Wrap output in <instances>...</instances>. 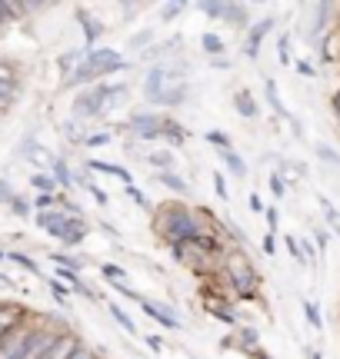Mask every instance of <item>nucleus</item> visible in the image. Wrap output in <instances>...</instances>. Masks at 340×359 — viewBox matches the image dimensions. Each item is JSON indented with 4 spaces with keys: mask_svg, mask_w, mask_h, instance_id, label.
Masks as SVG:
<instances>
[{
    "mask_svg": "<svg viewBox=\"0 0 340 359\" xmlns=\"http://www.w3.org/2000/svg\"><path fill=\"white\" fill-rule=\"evenodd\" d=\"M40 226L51 230V236L64 240V243H80L84 240V226L74 223L70 217H60V213H40Z\"/></svg>",
    "mask_w": 340,
    "mask_h": 359,
    "instance_id": "f257e3e1",
    "label": "nucleus"
},
{
    "mask_svg": "<svg viewBox=\"0 0 340 359\" xmlns=\"http://www.w3.org/2000/svg\"><path fill=\"white\" fill-rule=\"evenodd\" d=\"M164 233H167L170 240H187V243H194L197 240V223L190 219L187 210H177V206H170L167 210V219H164Z\"/></svg>",
    "mask_w": 340,
    "mask_h": 359,
    "instance_id": "f03ea898",
    "label": "nucleus"
},
{
    "mask_svg": "<svg viewBox=\"0 0 340 359\" xmlns=\"http://www.w3.org/2000/svg\"><path fill=\"white\" fill-rule=\"evenodd\" d=\"M227 273H230L234 286H237V290H240L244 296H247L250 290H254V283H257L254 269H250V263H247L244 257H230V259H227Z\"/></svg>",
    "mask_w": 340,
    "mask_h": 359,
    "instance_id": "7ed1b4c3",
    "label": "nucleus"
},
{
    "mask_svg": "<svg viewBox=\"0 0 340 359\" xmlns=\"http://www.w3.org/2000/svg\"><path fill=\"white\" fill-rule=\"evenodd\" d=\"M87 67L93 70V77H107V74L124 70V60H120L114 50H93L91 57H87Z\"/></svg>",
    "mask_w": 340,
    "mask_h": 359,
    "instance_id": "20e7f679",
    "label": "nucleus"
},
{
    "mask_svg": "<svg viewBox=\"0 0 340 359\" xmlns=\"http://www.w3.org/2000/svg\"><path fill=\"white\" fill-rule=\"evenodd\" d=\"M27 343H30V333H27V330H17L13 336L0 339V359H20Z\"/></svg>",
    "mask_w": 340,
    "mask_h": 359,
    "instance_id": "39448f33",
    "label": "nucleus"
},
{
    "mask_svg": "<svg viewBox=\"0 0 340 359\" xmlns=\"http://www.w3.org/2000/svg\"><path fill=\"white\" fill-rule=\"evenodd\" d=\"M114 93H117V87L114 90H93V93H87V97H80L77 100V114H84V116H91V114H97V110H100V107H104V100L107 97H114Z\"/></svg>",
    "mask_w": 340,
    "mask_h": 359,
    "instance_id": "423d86ee",
    "label": "nucleus"
},
{
    "mask_svg": "<svg viewBox=\"0 0 340 359\" xmlns=\"http://www.w3.org/2000/svg\"><path fill=\"white\" fill-rule=\"evenodd\" d=\"M74 353H77V339L74 336H60V339H53L51 346L44 349L40 359H70Z\"/></svg>",
    "mask_w": 340,
    "mask_h": 359,
    "instance_id": "0eeeda50",
    "label": "nucleus"
},
{
    "mask_svg": "<svg viewBox=\"0 0 340 359\" xmlns=\"http://www.w3.org/2000/svg\"><path fill=\"white\" fill-rule=\"evenodd\" d=\"M57 336L53 333H44V330H37V333H30V343H27V349H24V356L20 359H40L44 356V349L51 346Z\"/></svg>",
    "mask_w": 340,
    "mask_h": 359,
    "instance_id": "6e6552de",
    "label": "nucleus"
},
{
    "mask_svg": "<svg viewBox=\"0 0 340 359\" xmlns=\"http://www.w3.org/2000/svg\"><path fill=\"white\" fill-rule=\"evenodd\" d=\"M270 27H274V20H261V24L254 27V34H250V40H247V53H250V57H257V47H261V37H263V34H267V30H270Z\"/></svg>",
    "mask_w": 340,
    "mask_h": 359,
    "instance_id": "1a4fd4ad",
    "label": "nucleus"
},
{
    "mask_svg": "<svg viewBox=\"0 0 340 359\" xmlns=\"http://www.w3.org/2000/svg\"><path fill=\"white\" fill-rule=\"evenodd\" d=\"M144 309L150 313V316H154V320L164 323V326H177V320L170 316V309H164V306H150V303H144Z\"/></svg>",
    "mask_w": 340,
    "mask_h": 359,
    "instance_id": "9d476101",
    "label": "nucleus"
},
{
    "mask_svg": "<svg viewBox=\"0 0 340 359\" xmlns=\"http://www.w3.org/2000/svg\"><path fill=\"white\" fill-rule=\"evenodd\" d=\"M237 110H240L244 116H254V114H257V107H254V100H250L247 90H240V93H237Z\"/></svg>",
    "mask_w": 340,
    "mask_h": 359,
    "instance_id": "9b49d317",
    "label": "nucleus"
},
{
    "mask_svg": "<svg viewBox=\"0 0 340 359\" xmlns=\"http://www.w3.org/2000/svg\"><path fill=\"white\" fill-rule=\"evenodd\" d=\"M13 323H17V313L13 309H0V339L7 336V330H11Z\"/></svg>",
    "mask_w": 340,
    "mask_h": 359,
    "instance_id": "f8f14e48",
    "label": "nucleus"
},
{
    "mask_svg": "<svg viewBox=\"0 0 340 359\" xmlns=\"http://www.w3.org/2000/svg\"><path fill=\"white\" fill-rule=\"evenodd\" d=\"M204 47H207V53H221L223 50V40L214 37V34H204Z\"/></svg>",
    "mask_w": 340,
    "mask_h": 359,
    "instance_id": "ddd939ff",
    "label": "nucleus"
},
{
    "mask_svg": "<svg viewBox=\"0 0 340 359\" xmlns=\"http://www.w3.org/2000/svg\"><path fill=\"white\" fill-rule=\"evenodd\" d=\"M17 93V83H0V107H7Z\"/></svg>",
    "mask_w": 340,
    "mask_h": 359,
    "instance_id": "4468645a",
    "label": "nucleus"
},
{
    "mask_svg": "<svg viewBox=\"0 0 340 359\" xmlns=\"http://www.w3.org/2000/svg\"><path fill=\"white\" fill-rule=\"evenodd\" d=\"M223 160H227V167L234 170L237 177H244V160H240V156H237V154H223Z\"/></svg>",
    "mask_w": 340,
    "mask_h": 359,
    "instance_id": "2eb2a0df",
    "label": "nucleus"
},
{
    "mask_svg": "<svg viewBox=\"0 0 340 359\" xmlns=\"http://www.w3.org/2000/svg\"><path fill=\"white\" fill-rule=\"evenodd\" d=\"M80 20H84V24H87V37H97V34H100V24H97V20H91V17H87V13L80 11Z\"/></svg>",
    "mask_w": 340,
    "mask_h": 359,
    "instance_id": "dca6fc26",
    "label": "nucleus"
},
{
    "mask_svg": "<svg viewBox=\"0 0 340 359\" xmlns=\"http://www.w3.org/2000/svg\"><path fill=\"white\" fill-rule=\"evenodd\" d=\"M0 83H17V74H13V67H7L0 60Z\"/></svg>",
    "mask_w": 340,
    "mask_h": 359,
    "instance_id": "f3484780",
    "label": "nucleus"
},
{
    "mask_svg": "<svg viewBox=\"0 0 340 359\" xmlns=\"http://www.w3.org/2000/svg\"><path fill=\"white\" fill-rule=\"evenodd\" d=\"M93 170H104V173H114V177H120V180H131L120 167H110V163H93Z\"/></svg>",
    "mask_w": 340,
    "mask_h": 359,
    "instance_id": "a211bd4d",
    "label": "nucleus"
},
{
    "mask_svg": "<svg viewBox=\"0 0 340 359\" xmlns=\"http://www.w3.org/2000/svg\"><path fill=\"white\" fill-rule=\"evenodd\" d=\"M267 97H270V103H274V110H280L284 114V103H280V97H277V87L267 80Z\"/></svg>",
    "mask_w": 340,
    "mask_h": 359,
    "instance_id": "6ab92c4d",
    "label": "nucleus"
},
{
    "mask_svg": "<svg viewBox=\"0 0 340 359\" xmlns=\"http://www.w3.org/2000/svg\"><path fill=\"white\" fill-rule=\"evenodd\" d=\"M34 187H37V190H51L53 193V177H34Z\"/></svg>",
    "mask_w": 340,
    "mask_h": 359,
    "instance_id": "aec40b11",
    "label": "nucleus"
},
{
    "mask_svg": "<svg viewBox=\"0 0 340 359\" xmlns=\"http://www.w3.org/2000/svg\"><path fill=\"white\" fill-rule=\"evenodd\" d=\"M317 154L324 156V160H327V163H340V156L334 154V150H330V147H324V143H320V147H317Z\"/></svg>",
    "mask_w": 340,
    "mask_h": 359,
    "instance_id": "412c9836",
    "label": "nucleus"
},
{
    "mask_svg": "<svg viewBox=\"0 0 340 359\" xmlns=\"http://www.w3.org/2000/svg\"><path fill=\"white\" fill-rule=\"evenodd\" d=\"M303 309H307V320H310V326H317V330H320V316H317L314 303H303Z\"/></svg>",
    "mask_w": 340,
    "mask_h": 359,
    "instance_id": "4be33fe9",
    "label": "nucleus"
},
{
    "mask_svg": "<svg viewBox=\"0 0 340 359\" xmlns=\"http://www.w3.org/2000/svg\"><path fill=\"white\" fill-rule=\"evenodd\" d=\"M160 180H164L167 187H174V190H177V193H183V190H187V187H183L181 180H177V177H170V173H160Z\"/></svg>",
    "mask_w": 340,
    "mask_h": 359,
    "instance_id": "5701e85b",
    "label": "nucleus"
},
{
    "mask_svg": "<svg viewBox=\"0 0 340 359\" xmlns=\"http://www.w3.org/2000/svg\"><path fill=\"white\" fill-rule=\"evenodd\" d=\"M114 316H117V323H120V326H124V330H131V333H133V323H131V316H124V313H120L117 306H114Z\"/></svg>",
    "mask_w": 340,
    "mask_h": 359,
    "instance_id": "b1692460",
    "label": "nucleus"
},
{
    "mask_svg": "<svg viewBox=\"0 0 340 359\" xmlns=\"http://www.w3.org/2000/svg\"><path fill=\"white\" fill-rule=\"evenodd\" d=\"M204 13H207V17H221L223 4H204Z\"/></svg>",
    "mask_w": 340,
    "mask_h": 359,
    "instance_id": "393cba45",
    "label": "nucleus"
},
{
    "mask_svg": "<svg viewBox=\"0 0 340 359\" xmlns=\"http://www.w3.org/2000/svg\"><path fill=\"white\" fill-rule=\"evenodd\" d=\"M150 163H154V167H157V163L160 167H170V154H154L150 156Z\"/></svg>",
    "mask_w": 340,
    "mask_h": 359,
    "instance_id": "a878e982",
    "label": "nucleus"
},
{
    "mask_svg": "<svg viewBox=\"0 0 340 359\" xmlns=\"http://www.w3.org/2000/svg\"><path fill=\"white\" fill-rule=\"evenodd\" d=\"M270 190H274L277 196H284V180H280V177H274V180H270Z\"/></svg>",
    "mask_w": 340,
    "mask_h": 359,
    "instance_id": "bb28decb",
    "label": "nucleus"
},
{
    "mask_svg": "<svg viewBox=\"0 0 340 359\" xmlns=\"http://www.w3.org/2000/svg\"><path fill=\"white\" fill-rule=\"evenodd\" d=\"M70 359H97V356H93L91 349H80V346H77V353H74V356H70Z\"/></svg>",
    "mask_w": 340,
    "mask_h": 359,
    "instance_id": "cd10ccee",
    "label": "nucleus"
},
{
    "mask_svg": "<svg viewBox=\"0 0 340 359\" xmlns=\"http://www.w3.org/2000/svg\"><path fill=\"white\" fill-rule=\"evenodd\" d=\"M297 70H301L303 77H314V67H310V64H303V60H301V64H297Z\"/></svg>",
    "mask_w": 340,
    "mask_h": 359,
    "instance_id": "c85d7f7f",
    "label": "nucleus"
},
{
    "mask_svg": "<svg viewBox=\"0 0 340 359\" xmlns=\"http://www.w3.org/2000/svg\"><path fill=\"white\" fill-rule=\"evenodd\" d=\"M217 193H221L223 200H227V183H223V177H217Z\"/></svg>",
    "mask_w": 340,
    "mask_h": 359,
    "instance_id": "c756f323",
    "label": "nucleus"
},
{
    "mask_svg": "<svg viewBox=\"0 0 340 359\" xmlns=\"http://www.w3.org/2000/svg\"><path fill=\"white\" fill-rule=\"evenodd\" d=\"M0 200H11V190H7V187H0Z\"/></svg>",
    "mask_w": 340,
    "mask_h": 359,
    "instance_id": "7c9ffc66",
    "label": "nucleus"
},
{
    "mask_svg": "<svg viewBox=\"0 0 340 359\" xmlns=\"http://www.w3.org/2000/svg\"><path fill=\"white\" fill-rule=\"evenodd\" d=\"M334 107H337V114H340V93H337V97H334Z\"/></svg>",
    "mask_w": 340,
    "mask_h": 359,
    "instance_id": "2f4dec72",
    "label": "nucleus"
},
{
    "mask_svg": "<svg viewBox=\"0 0 340 359\" xmlns=\"http://www.w3.org/2000/svg\"><path fill=\"white\" fill-rule=\"evenodd\" d=\"M0 24H4V7H0Z\"/></svg>",
    "mask_w": 340,
    "mask_h": 359,
    "instance_id": "473e14b6",
    "label": "nucleus"
}]
</instances>
